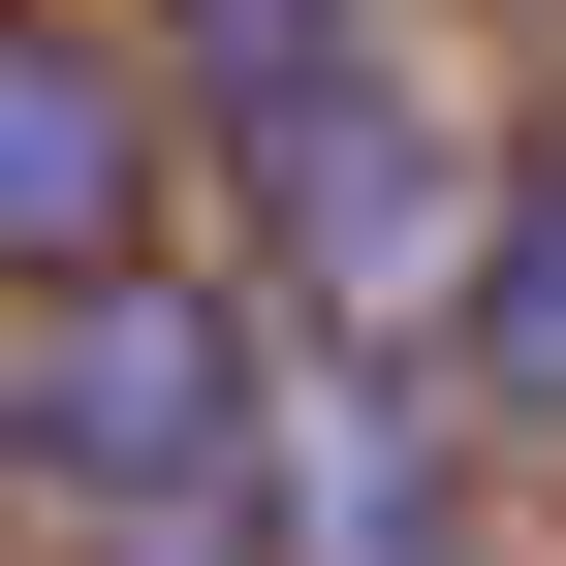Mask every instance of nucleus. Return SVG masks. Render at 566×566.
I'll return each instance as SVG.
<instances>
[{
  "label": "nucleus",
  "instance_id": "nucleus-1",
  "mask_svg": "<svg viewBox=\"0 0 566 566\" xmlns=\"http://www.w3.org/2000/svg\"><path fill=\"white\" fill-rule=\"evenodd\" d=\"M189 126H221L252 252L315 283V315H441L472 158H441V95H409V32H378V0H189Z\"/></svg>",
  "mask_w": 566,
  "mask_h": 566
},
{
  "label": "nucleus",
  "instance_id": "nucleus-2",
  "mask_svg": "<svg viewBox=\"0 0 566 566\" xmlns=\"http://www.w3.org/2000/svg\"><path fill=\"white\" fill-rule=\"evenodd\" d=\"M0 472H32V504H95V535H189V566H252V535H283L252 315H221V283H158V252H95V283H63V346L0 378Z\"/></svg>",
  "mask_w": 566,
  "mask_h": 566
},
{
  "label": "nucleus",
  "instance_id": "nucleus-3",
  "mask_svg": "<svg viewBox=\"0 0 566 566\" xmlns=\"http://www.w3.org/2000/svg\"><path fill=\"white\" fill-rule=\"evenodd\" d=\"M126 221H158V95H126L95 32H32V0H0V283H95Z\"/></svg>",
  "mask_w": 566,
  "mask_h": 566
},
{
  "label": "nucleus",
  "instance_id": "nucleus-4",
  "mask_svg": "<svg viewBox=\"0 0 566 566\" xmlns=\"http://www.w3.org/2000/svg\"><path fill=\"white\" fill-rule=\"evenodd\" d=\"M441 346H472V409H504V441H566V158H535V189H472Z\"/></svg>",
  "mask_w": 566,
  "mask_h": 566
}]
</instances>
